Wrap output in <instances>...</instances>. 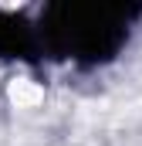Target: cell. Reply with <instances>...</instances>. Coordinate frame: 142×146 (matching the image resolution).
<instances>
[{
  "mask_svg": "<svg viewBox=\"0 0 142 146\" xmlns=\"http://www.w3.org/2000/svg\"><path fill=\"white\" fill-rule=\"evenodd\" d=\"M10 102L17 109H34L44 102V88L34 85L31 78H17V82H10Z\"/></svg>",
  "mask_w": 142,
  "mask_h": 146,
  "instance_id": "cell-1",
  "label": "cell"
}]
</instances>
